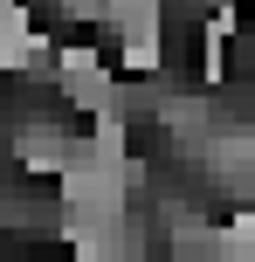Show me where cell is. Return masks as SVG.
<instances>
[{
	"label": "cell",
	"instance_id": "obj_3",
	"mask_svg": "<svg viewBox=\"0 0 255 262\" xmlns=\"http://www.w3.org/2000/svg\"><path fill=\"white\" fill-rule=\"evenodd\" d=\"M41 28L28 21V0H0V83L28 69V49H35Z\"/></svg>",
	"mask_w": 255,
	"mask_h": 262
},
{
	"label": "cell",
	"instance_id": "obj_2",
	"mask_svg": "<svg viewBox=\"0 0 255 262\" xmlns=\"http://www.w3.org/2000/svg\"><path fill=\"white\" fill-rule=\"evenodd\" d=\"M76 159H83V131H62L55 118H35L21 138H14V166L35 172V180H55V172L76 166Z\"/></svg>",
	"mask_w": 255,
	"mask_h": 262
},
{
	"label": "cell",
	"instance_id": "obj_4",
	"mask_svg": "<svg viewBox=\"0 0 255 262\" xmlns=\"http://www.w3.org/2000/svg\"><path fill=\"white\" fill-rule=\"evenodd\" d=\"M207 262H255V207H242L235 221L214 228V255Z\"/></svg>",
	"mask_w": 255,
	"mask_h": 262
},
{
	"label": "cell",
	"instance_id": "obj_1",
	"mask_svg": "<svg viewBox=\"0 0 255 262\" xmlns=\"http://www.w3.org/2000/svg\"><path fill=\"white\" fill-rule=\"evenodd\" d=\"M55 90H62L83 118H97V111L118 97V76H110V62L90 41H69V49H55Z\"/></svg>",
	"mask_w": 255,
	"mask_h": 262
}]
</instances>
